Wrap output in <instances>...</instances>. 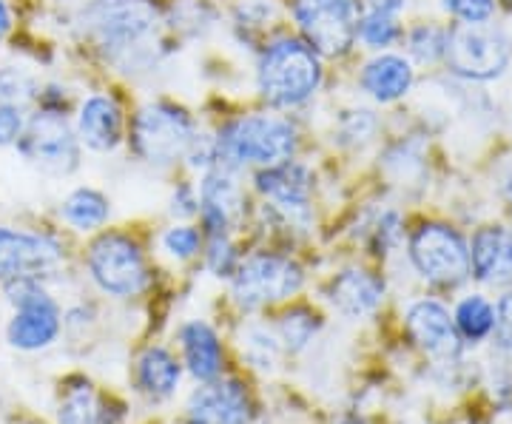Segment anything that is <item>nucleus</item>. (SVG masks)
Masks as SVG:
<instances>
[{
	"mask_svg": "<svg viewBox=\"0 0 512 424\" xmlns=\"http://www.w3.org/2000/svg\"><path fill=\"white\" fill-rule=\"evenodd\" d=\"M77 29L111 66L151 72L165 57L160 43V0H86L77 9Z\"/></svg>",
	"mask_w": 512,
	"mask_h": 424,
	"instance_id": "f257e3e1",
	"label": "nucleus"
},
{
	"mask_svg": "<svg viewBox=\"0 0 512 424\" xmlns=\"http://www.w3.org/2000/svg\"><path fill=\"white\" fill-rule=\"evenodd\" d=\"M325 86V57L299 35L268 37L256 49L254 89L271 111H291L311 106Z\"/></svg>",
	"mask_w": 512,
	"mask_h": 424,
	"instance_id": "f03ea898",
	"label": "nucleus"
},
{
	"mask_svg": "<svg viewBox=\"0 0 512 424\" xmlns=\"http://www.w3.org/2000/svg\"><path fill=\"white\" fill-rule=\"evenodd\" d=\"M220 163L228 168H271L299 157L302 131L282 111H248L228 117L220 129L214 131Z\"/></svg>",
	"mask_w": 512,
	"mask_h": 424,
	"instance_id": "7ed1b4c3",
	"label": "nucleus"
},
{
	"mask_svg": "<svg viewBox=\"0 0 512 424\" xmlns=\"http://www.w3.org/2000/svg\"><path fill=\"white\" fill-rule=\"evenodd\" d=\"M197 134H200V123L194 111L185 109L177 100L157 97L131 114L126 146L143 166L165 171L183 163L185 151Z\"/></svg>",
	"mask_w": 512,
	"mask_h": 424,
	"instance_id": "20e7f679",
	"label": "nucleus"
},
{
	"mask_svg": "<svg viewBox=\"0 0 512 424\" xmlns=\"http://www.w3.org/2000/svg\"><path fill=\"white\" fill-rule=\"evenodd\" d=\"M444 66L461 83H493L512 66V37L495 23H458L447 32Z\"/></svg>",
	"mask_w": 512,
	"mask_h": 424,
	"instance_id": "39448f33",
	"label": "nucleus"
},
{
	"mask_svg": "<svg viewBox=\"0 0 512 424\" xmlns=\"http://www.w3.org/2000/svg\"><path fill=\"white\" fill-rule=\"evenodd\" d=\"M254 191L265 200V214H271L282 228H311L316 174L299 157L279 166L259 168L254 174Z\"/></svg>",
	"mask_w": 512,
	"mask_h": 424,
	"instance_id": "423d86ee",
	"label": "nucleus"
},
{
	"mask_svg": "<svg viewBox=\"0 0 512 424\" xmlns=\"http://www.w3.org/2000/svg\"><path fill=\"white\" fill-rule=\"evenodd\" d=\"M296 35L325 60L353 52L362 0H288Z\"/></svg>",
	"mask_w": 512,
	"mask_h": 424,
	"instance_id": "0eeeda50",
	"label": "nucleus"
},
{
	"mask_svg": "<svg viewBox=\"0 0 512 424\" xmlns=\"http://www.w3.org/2000/svg\"><path fill=\"white\" fill-rule=\"evenodd\" d=\"M407 257L421 279L441 285V288H456L473 277L470 274V245L447 222L419 225L410 234Z\"/></svg>",
	"mask_w": 512,
	"mask_h": 424,
	"instance_id": "6e6552de",
	"label": "nucleus"
},
{
	"mask_svg": "<svg viewBox=\"0 0 512 424\" xmlns=\"http://www.w3.org/2000/svg\"><path fill=\"white\" fill-rule=\"evenodd\" d=\"M20 157L49 177H69L80 168L83 146L66 114L37 109L18 140Z\"/></svg>",
	"mask_w": 512,
	"mask_h": 424,
	"instance_id": "1a4fd4ad",
	"label": "nucleus"
},
{
	"mask_svg": "<svg viewBox=\"0 0 512 424\" xmlns=\"http://www.w3.org/2000/svg\"><path fill=\"white\" fill-rule=\"evenodd\" d=\"M86 268H89L94 285L103 294L117 296V299H131V296L143 294V288L148 285V265L143 248L120 231L100 234L89 245Z\"/></svg>",
	"mask_w": 512,
	"mask_h": 424,
	"instance_id": "9d476101",
	"label": "nucleus"
},
{
	"mask_svg": "<svg viewBox=\"0 0 512 424\" xmlns=\"http://www.w3.org/2000/svg\"><path fill=\"white\" fill-rule=\"evenodd\" d=\"M305 271L288 257L279 254H254L234 274L231 296L242 311H259L265 305L285 302L302 291Z\"/></svg>",
	"mask_w": 512,
	"mask_h": 424,
	"instance_id": "9b49d317",
	"label": "nucleus"
},
{
	"mask_svg": "<svg viewBox=\"0 0 512 424\" xmlns=\"http://www.w3.org/2000/svg\"><path fill=\"white\" fill-rule=\"evenodd\" d=\"M6 299L18 308L12 316L6 336L18 351H40L49 348L60 333V308L37 277H18L3 282Z\"/></svg>",
	"mask_w": 512,
	"mask_h": 424,
	"instance_id": "f8f14e48",
	"label": "nucleus"
},
{
	"mask_svg": "<svg viewBox=\"0 0 512 424\" xmlns=\"http://www.w3.org/2000/svg\"><path fill=\"white\" fill-rule=\"evenodd\" d=\"M237 168L214 166L202 174L200 185V222L202 231L208 237H222L231 234L239 222L245 220V208H248V194L245 185L239 180Z\"/></svg>",
	"mask_w": 512,
	"mask_h": 424,
	"instance_id": "ddd939ff",
	"label": "nucleus"
},
{
	"mask_svg": "<svg viewBox=\"0 0 512 424\" xmlns=\"http://www.w3.org/2000/svg\"><path fill=\"white\" fill-rule=\"evenodd\" d=\"M74 134L80 146L94 154H114L126 146L128 114L111 92L86 94L74 114Z\"/></svg>",
	"mask_w": 512,
	"mask_h": 424,
	"instance_id": "4468645a",
	"label": "nucleus"
},
{
	"mask_svg": "<svg viewBox=\"0 0 512 424\" xmlns=\"http://www.w3.org/2000/svg\"><path fill=\"white\" fill-rule=\"evenodd\" d=\"M60 257H63V251L52 237L0 225V282L18 277H40V274L52 271Z\"/></svg>",
	"mask_w": 512,
	"mask_h": 424,
	"instance_id": "2eb2a0df",
	"label": "nucleus"
},
{
	"mask_svg": "<svg viewBox=\"0 0 512 424\" xmlns=\"http://www.w3.org/2000/svg\"><path fill=\"white\" fill-rule=\"evenodd\" d=\"M407 333L433 359H456L461 353L456 322L439 299H419L407 308Z\"/></svg>",
	"mask_w": 512,
	"mask_h": 424,
	"instance_id": "dca6fc26",
	"label": "nucleus"
},
{
	"mask_svg": "<svg viewBox=\"0 0 512 424\" xmlns=\"http://www.w3.org/2000/svg\"><path fill=\"white\" fill-rule=\"evenodd\" d=\"M356 86L373 103L390 106L413 92L416 69H413L410 57L396 55V52H376L362 63V69L356 74Z\"/></svg>",
	"mask_w": 512,
	"mask_h": 424,
	"instance_id": "f3484780",
	"label": "nucleus"
},
{
	"mask_svg": "<svg viewBox=\"0 0 512 424\" xmlns=\"http://www.w3.org/2000/svg\"><path fill=\"white\" fill-rule=\"evenodd\" d=\"M470 274L481 285H512V231L481 225L470 242Z\"/></svg>",
	"mask_w": 512,
	"mask_h": 424,
	"instance_id": "a211bd4d",
	"label": "nucleus"
},
{
	"mask_svg": "<svg viewBox=\"0 0 512 424\" xmlns=\"http://www.w3.org/2000/svg\"><path fill=\"white\" fill-rule=\"evenodd\" d=\"M251 405L239 382H214L200 388L188 399V422L191 424H248Z\"/></svg>",
	"mask_w": 512,
	"mask_h": 424,
	"instance_id": "6ab92c4d",
	"label": "nucleus"
},
{
	"mask_svg": "<svg viewBox=\"0 0 512 424\" xmlns=\"http://www.w3.org/2000/svg\"><path fill=\"white\" fill-rule=\"evenodd\" d=\"M330 305L348 319H365L384 299V282L365 268H345L328 285Z\"/></svg>",
	"mask_w": 512,
	"mask_h": 424,
	"instance_id": "aec40b11",
	"label": "nucleus"
},
{
	"mask_svg": "<svg viewBox=\"0 0 512 424\" xmlns=\"http://www.w3.org/2000/svg\"><path fill=\"white\" fill-rule=\"evenodd\" d=\"M180 342H183L185 365L191 370V376H197L200 382L217 379L222 370V348L220 336L214 333L211 325L205 322H188L180 328Z\"/></svg>",
	"mask_w": 512,
	"mask_h": 424,
	"instance_id": "412c9836",
	"label": "nucleus"
},
{
	"mask_svg": "<svg viewBox=\"0 0 512 424\" xmlns=\"http://www.w3.org/2000/svg\"><path fill=\"white\" fill-rule=\"evenodd\" d=\"M111 217V200L92 185H80L66 194V200L60 203V220L80 234H94L100 231Z\"/></svg>",
	"mask_w": 512,
	"mask_h": 424,
	"instance_id": "4be33fe9",
	"label": "nucleus"
},
{
	"mask_svg": "<svg viewBox=\"0 0 512 424\" xmlns=\"http://www.w3.org/2000/svg\"><path fill=\"white\" fill-rule=\"evenodd\" d=\"M183 370L165 348H148L137 362V382L151 399H168L180 385Z\"/></svg>",
	"mask_w": 512,
	"mask_h": 424,
	"instance_id": "5701e85b",
	"label": "nucleus"
},
{
	"mask_svg": "<svg viewBox=\"0 0 512 424\" xmlns=\"http://www.w3.org/2000/svg\"><path fill=\"white\" fill-rule=\"evenodd\" d=\"M379 114L367 106H350L333 117V140L345 151H362L379 137Z\"/></svg>",
	"mask_w": 512,
	"mask_h": 424,
	"instance_id": "b1692460",
	"label": "nucleus"
},
{
	"mask_svg": "<svg viewBox=\"0 0 512 424\" xmlns=\"http://www.w3.org/2000/svg\"><path fill=\"white\" fill-rule=\"evenodd\" d=\"M217 9L211 0H171V6L163 9V23L171 26L174 35L205 37L217 26Z\"/></svg>",
	"mask_w": 512,
	"mask_h": 424,
	"instance_id": "393cba45",
	"label": "nucleus"
},
{
	"mask_svg": "<svg viewBox=\"0 0 512 424\" xmlns=\"http://www.w3.org/2000/svg\"><path fill=\"white\" fill-rule=\"evenodd\" d=\"M404 37V26L399 15H387L376 9H365L356 23V43H362L370 52H387L390 46H396Z\"/></svg>",
	"mask_w": 512,
	"mask_h": 424,
	"instance_id": "a878e982",
	"label": "nucleus"
},
{
	"mask_svg": "<svg viewBox=\"0 0 512 424\" xmlns=\"http://www.w3.org/2000/svg\"><path fill=\"white\" fill-rule=\"evenodd\" d=\"M382 168L396 183H410L424 177V140L421 137H404L399 143L384 148Z\"/></svg>",
	"mask_w": 512,
	"mask_h": 424,
	"instance_id": "bb28decb",
	"label": "nucleus"
},
{
	"mask_svg": "<svg viewBox=\"0 0 512 424\" xmlns=\"http://www.w3.org/2000/svg\"><path fill=\"white\" fill-rule=\"evenodd\" d=\"M279 20V3L276 0H239L231 12L234 32L242 40L262 37Z\"/></svg>",
	"mask_w": 512,
	"mask_h": 424,
	"instance_id": "cd10ccee",
	"label": "nucleus"
},
{
	"mask_svg": "<svg viewBox=\"0 0 512 424\" xmlns=\"http://www.w3.org/2000/svg\"><path fill=\"white\" fill-rule=\"evenodd\" d=\"M447 32H450V29L436 26V23H419V26H413V29L404 35L410 63H419V66H436V63H444Z\"/></svg>",
	"mask_w": 512,
	"mask_h": 424,
	"instance_id": "c85d7f7f",
	"label": "nucleus"
},
{
	"mask_svg": "<svg viewBox=\"0 0 512 424\" xmlns=\"http://www.w3.org/2000/svg\"><path fill=\"white\" fill-rule=\"evenodd\" d=\"M453 322H456L458 336L476 345V342L487 339L493 333V305L481 294L467 296V299L458 302Z\"/></svg>",
	"mask_w": 512,
	"mask_h": 424,
	"instance_id": "c756f323",
	"label": "nucleus"
},
{
	"mask_svg": "<svg viewBox=\"0 0 512 424\" xmlns=\"http://www.w3.org/2000/svg\"><path fill=\"white\" fill-rule=\"evenodd\" d=\"M316 331H319V316L311 314L308 308H293L279 319V336H282L285 348L293 353L305 351Z\"/></svg>",
	"mask_w": 512,
	"mask_h": 424,
	"instance_id": "7c9ffc66",
	"label": "nucleus"
},
{
	"mask_svg": "<svg viewBox=\"0 0 512 424\" xmlns=\"http://www.w3.org/2000/svg\"><path fill=\"white\" fill-rule=\"evenodd\" d=\"M37 94H40V80L35 74L20 66H0V103L26 106L37 100Z\"/></svg>",
	"mask_w": 512,
	"mask_h": 424,
	"instance_id": "2f4dec72",
	"label": "nucleus"
},
{
	"mask_svg": "<svg viewBox=\"0 0 512 424\" xmlns=\"http://www.w3.org/2000/svg\"><path fill=\"white\" fill-rule=\"evenodd\" d=\"M160 245H163V251L168 257L177 259V262H185V259H194L202 251V231H197L188 222H177V225L165 228L163 237H160Z\"/></svg>",
	"mask_w": 512,
	"mask_h": 424,
	"instance_id": "473e14b6",
	"label": "nucleus"
},
{
	"mask_svg": "<svg viewBox=\"0 0 512 424\" xmlns=\"http://www.w3.org/2000/svg\"><path fill=\"white\" fill-rule=\"evenodd\" d=\"M242 353L248 356V362L259 370H271L279 362V342L271 331L265 328H248L242 336Z\"/></svg>",
	"mask_w": 512,
	"mask_h": 424,
	"instance_id": "72a5a7b5",
	"label": "nucleus"
},
{
	"mask_svg": "<svg viewBox=\"0 0 512 424\" xmlns=\"http://www.w3.org/2000/svg\"><path fill=\"white\" fill-rule=\"evenodd\" d=\"M100 410L94 405V393L89 385L74 388L60 405V424H97Z\"/></svg>",
	"mask_w": 512,
	"mask_h": 424,
	"instance_id": "f704fd0d",
	"label": "nucleus"
},
{
	"mask_svg": "<svg viewBox=\"0 0 512 424\" xmlns=\"http://www.w3.org/2000/svg\"><path fill=\"white\" fill-rule=\"evenodd\" d=\"M205 265L214 277H234L239 268L237 248L228 234L222 237H208V248H205Z\"/></svg>",
	"mask_w": 512,
	"mask_h": 424,
	"instance_id": "c9c22d12",
	"label": "nucleus"
},
{
	"mask_svg": "<svg viewBox=\"0 0 512 424\" xmlns=\"http://www.w3.org/2000/svg\"><path fill=\"white\" fill-rule=\"evenodd\" d=\"M495 0H441V9L461 26H478L495 18Z\"/></svg>",
	"mask_w": 512,
	"mask_h": 424,
	"instance_id": "e433bc0d",
	"label": "nucleus"
},
{
	"mask_svg": "<svg viewBox=\"0 0 512 424\" xmlns=\"http://www.w3.org/2000/svg\"><path fill=\"white\" fill-rule=\"evenodd\" d=\"M197 211H200V191H197V183L180 180V183L174 185L171 197H168V214L174 220H191V217H197Z\"/></svg>",
	"mask_w": 512,
	"mask_h": 424,
	"instance_id": "4c0bfd02",
	"label": "nucleus"
},
{
	"mask_svg": "<svg viewBox=\"0 0 512 424\" xmlns=\"http://www.w3.org/2000/svg\"><path fill=\"white\" fill-rule=\"evenodd\" d=\"M493 345L501 353H512V291L498 296L493 305Z\"/></svg>",
	"mask_w": 512,
	"mask_h": 424,
	"instance_id": "58836bf2",
	"label": "nucleus"
},
{
	"mask_svg": "<svg viewBox=\"0 0 512 424\" xmlns=\"http://www.w3.org/2000/svg\"><path fill=\"white\" fill-rule=\"evenodd\" d=\"M370 237H373V245L382 248V251L396 248L399 240H402V217H399V211H382L373 220V225H370Z\"/></svg>",
	"mask_w": 512,
	"mask_h": 424,
	"instance_id": "ea45409f",
	"label": "nucleus"
},
{
	"mask_svg": "<svg viewBox=\"0 0 512 424\" xmlns=\"http://www.w3.org/2000/svg\"><path fill=\"white\" fill-rule=\"evenodd\" d=\"M23 129H26V114H23V106L0 103V148L18 146Z\"/></svg>",
	"mask_w": 512,
	"mask_h": 424,
	"instance_id": "a19ab883",
	"label": "nucleus"
},
{
	"mask_svg": "<svg viewBox=\"0 0 512 424\" xmlns=\"http://www.w3.org/2000/svg\"><path fill=\"white\" fill-rule=\"evenodd\" d=\"M365 9H376V12H387V15H399L407 9V0H362Z\"/></svg>",
	"mask_w": 512,
	"mask_h": 424,
	"instance_id": "79ce46f5",
	"label": "nucleus"
},
{
	"mask_svg": "<svg viewBox=\"0 0 512 424\" xmlns=\"http://www.w3.org/2000/svg\"><path fill=\"white\" fill-rule=\"evenodd\" d=\"M498 191H501L504 203H507L512 208V166L504 168V174L498 177Z\"/></svg>",
	"mask_w": 512,
	"mask_h": 424,
	"instance_id": "37998d69",
	"label": "nucleus"
},
{
	"mask_svg": "<svg viewBox=\"0 0 512 424\" xmlns=\"http://www.w3.org/2000/svg\"><path fill=\"white\" fill-rule=\"evenodd\" d=\"M12 26H15V23H12V9H9L6 0H0V40L12 32Z\"/></svg>",
	"mask_w": 512,
	"mask_h": 424,
	"instance_id": "c03bdc74",
	"label": "nucleus"
},
{
	"mask_svg": "<svg viewBox=\"0 0 512 424\" xmlns=\"http://www.w3.org/2000/svg\"><path fill=\"white\" fill-rule=\"evenodd\" d=\"M29 424H37V422H29Z\"/></svg>",
	"mask_w": 512,
	"mask_h": 424,
	"instance_id": "a18cd8bd",
	"label": "nucleus"
}]
</instances>
